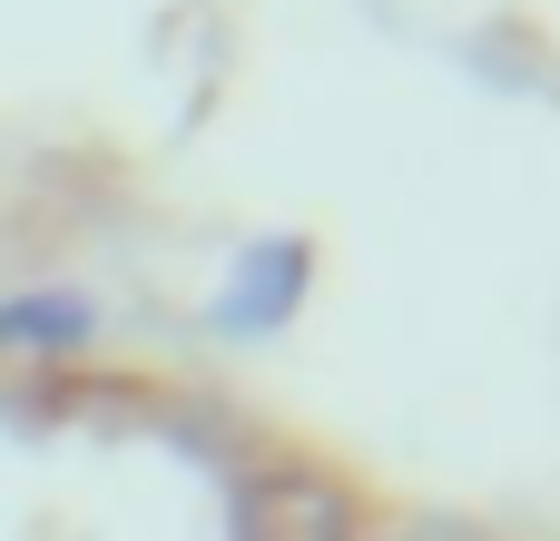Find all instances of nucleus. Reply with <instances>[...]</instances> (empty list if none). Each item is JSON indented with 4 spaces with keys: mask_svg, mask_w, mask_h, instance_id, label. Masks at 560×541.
Returning a JSON list of instances; mask_svg holds the SVG:
<instances>
[{
    "mask_svg": "<svg viewBox=\"0 0 560 541\" xmlns=\"http://www.w3.org/2000/svg\"><path fill=\"white\" fill-rule=\"evenodd\" d=\"M256 541H345V503L335 493H266Z\"/></svg>",
    "mask_w": 560,
    "mask_h": 541,
    "instance_id": "obj_1",
    "label": "nucleus"
}]
</instances>
